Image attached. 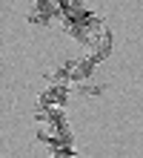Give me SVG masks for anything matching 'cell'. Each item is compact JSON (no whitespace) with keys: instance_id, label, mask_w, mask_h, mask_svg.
<instances>
[{"instance_id":"3","label":"cell","mask_w":143,"mask_h":158,"mask_svg":"<svg viewBox=\"0 0 143 158\" xmlns=\"http://www.w3.org/2000/svg\"><path fill=\"white\" fill-rule=\"evenodd\" d=\"M94 72H97V63H94L89 55H86V58H74V60H72V83L92 81Z\"/></svg>"},{"instance_id":"5","label":"cell","mask_w":143,"mask_h":158,"mask_svg":"<svg viewBox=\"0 0 143 158\" xmlns=\"http://www.w3.org/2000/svg\"><path fill=\"white\" fill-rule=\"evenodd\" d=\"M34 118H37V124H40V127H54V124H60V121H66L63 106H40V104H37Z\"/></svg>"},{"instance_id":"4","label":"cell","mask_w":143,"mask_h":158,"mask_svg":"<svg viewBox=\"0 0 143 158\" xmlns=\"http://www.w3.org/2000/svg\"><path fill=\"white\" fill-rule=\"evenodd\" d=\"M72 95H80V98H100V95H106L109 86L103 81H80V83H72Z\"/></svg>"},{"instance_id":"6","label":"cell","mask_w":143,"mask_h":158,"mask_svg":"<svg viewBox=\"0 0 143 158\" xmlns=\"http://www.w3.org/2000/svg\"><path fill=\"white\" fill-rule=\"evenodd\" d=\"M46 78H49V83H69V86H72V60L60 63V66L52 69Z\"/></svg>"},{"instance_id":"1","label":"cell","mask_w":143,"mask_h":158,"mask_svg":"<svg viewBox=\"0 0 143 158\" xmlns=\"http://www.w3.org/2000/svg\"><path fill=\"white\" fill-rule=\"evenodd\" d=\"M69 98H72L69 83H49V86L40 92L37 104H40V106H66V104H69Z\"/></svg>"},{"instance_id":"2","label":"cell","mask_w":143,"mask_h":158,"mask_svg":"<svg viewBox=\"0 0 143 158\" xmlns=\"http://www.w3.org/2000/svg\"><path fill=\"white\" fill-rule=\"evenodd\" d=\"M112 49H114V32L106 26V29H103V32L97 35V40H94V43L89 46V58H92V60L100 66V63H103V60H106L109 55H112Z\"/></svg>"}]
</instances>
